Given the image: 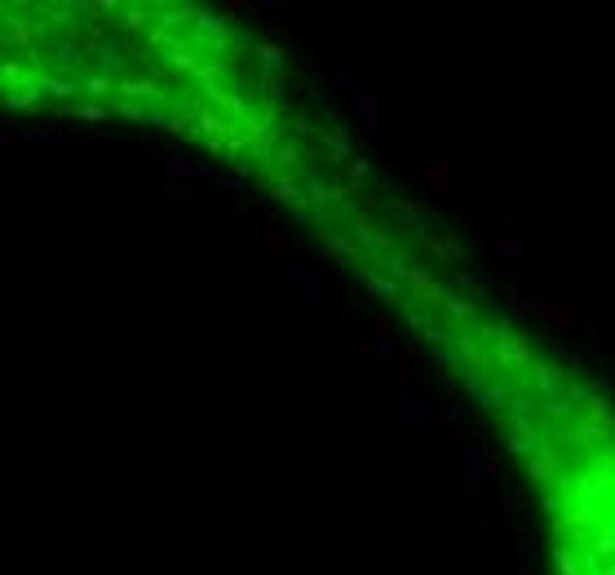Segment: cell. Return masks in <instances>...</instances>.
I'll list each match as a JSON object with an SVG mask.
<instances>
[{
  "mask_svg": "<svg viewBox=\"0 0 615 575\" xmlns=\"http://www.w3.org/2000/svg\"><path fill=\"white\" fill-rule=\"evenodd\" d=\"M71 133H62V128H27V142H44V146H58V142H66Z\"/></svg>",
  "mask_w": 615,
  "mask_h": 575,
  "instance_id": "cell-1",
  "label": "cell"
},
{
  "mask_svg": "<svg viewBox=\"0 0 615 575\" xmlns=\"http://www.w3.org/2000/svg\"><path fill=\"white\" fill-rule=\"evenodd\" d=\"M169 169L173 173H186V177H204V169H199L195 159H169Z\"/></svg>",
  "mask_w": 615,
  "mask_h": 575,
  "instance_id": "cell-2",
  "label": "cell"
},
{
  "mask_svg": "<svg viewBox=\"0 0 615 575\" xmlns=\"http://www.w3.org/2000/svg\"><path fill=\"white\" fill-rule=\"evenodd\" d=\"M0 142H13V133L5 128V120H0Z\"/></svg>",
  "mask_w": 615,
  "mask_h": 575,
  "instance_id": "cell-3",
  "label": "cell"
}]
</instances>
